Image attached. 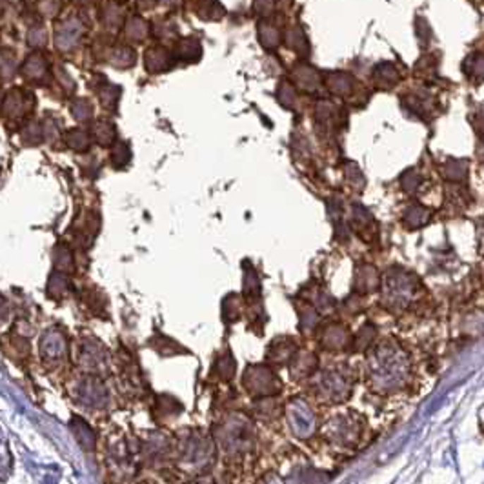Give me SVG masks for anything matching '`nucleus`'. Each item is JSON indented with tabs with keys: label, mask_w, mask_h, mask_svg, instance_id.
I'll list each match as a JSON object with an SVG mask.
<instances>
[{
	"label": "nucleus",
	"mask_w": 484,
	"mask_h": 484,
	"mask_svg": "<svg viewBox=\"0 0 484 484\" xmlns=\"http://www.w3.org/2000/svg\"><path fill=\"white\" fill-rule=\"evenodd\" d=\"M317 370V357L311 353H301L295 355V359L291 361V375L295 379H304L310 377L311 373H315Z\"/></svg>",
	"instance_id": "17"
},
{
	"label": "nucleus",
	"mask_w": 484,
	"mask_h": 484,
	"mask_svg": "<svg viewBox=\"0 0 484 484\" xmlns=\"http://www.w3.org/2000/svg\"><path fill=\"white\" fill-rule=\"evenodd\" d=\"M298 317H301V328L304 332H311L319 325V311H317V308H311L308 304L298 310Z\"/></svg>",
	"instance_id": "28"
},
{
	"label": "nucleus",
	"mask_w": 484,
	"mask_h": 484,
	"mask_svg": "<svg viewBox=\"0 0 484 484\" xmlns=\"http://www.w3.org/2000/svg\"><path fill=\"white\" fill-rule=\"evenodd\" d=\"M260 42H262L264 48H275L277 44H279V31H277V28L268 24V22L260 24Z\"/></svg>",
	"instance_id": "33"
},
{
	"label": "nucleus",
	"mask_w": 484,
	"mask_h": 484,
	"mask_svg": "<svg viewBox=\"0 0 484 484\" xmlns=\"http://www.w3.org/2000/svg\"><path fill=\"white\" fill-rule=\"evenodd\" d=\"M200 53H202V49H200V44L197 40L186 39L179 44V56L184 61H199Z\"/></svg>",
	"instance_id": "29"
},
{
	"label": "nucleus",
	"mask_w": 484,
	"mask_h": 484,
	"mask_svg": "<svg viewBox=\"0 0 484 484\" xmlns=\"http://www.w3.org/2000/svg\"><path fill=\"white\" fill-rule=\"evenodd\" d=\"M159 411L164 417H177L179 411H182V404L173 397L164 395V397H159Z\"/></svg>",
	"instance_id": "36"
},
{
	"label": "nucleus",
	"mask_w": 484,
	"mask_h": 484,
	"mask_svg": "<svg viewBox=\"0 0 484 484\" xmlns=\"http://www.w3.org/2000/svg\"><path fill=\"white\" fill-rule=\"evenodd\" d=\"M44 138H46V135H44V124H39V122H30L24 128V131H22V140L30 144V146H37V144L42 143Z\"/></svg>",
	"instance_id": "25"
},
{
	"label": "nucleus",
	"mask_w": 484,
	"mask_h": 484,
	"mask_svg": "<svg viewBox=\"0 0 484 484\" xmlns=\"http://www.w3.org/2000/svg\"><path fill=\"white\" fill-rule=\"evenodd\" d=\"M28 40H30L31 46H42L46 42V33H44L42 28H33V30H30Z\"/></svg>",
	"instance_id": "43"
},
{
	"label": "nucleus",
	"mask_w": 484,
	"mask_h": 484,
	"mask_svg": "<svg viewBox=\"0 0 484 484\" xmlns=\"http://www.w3.org/2000/svg\"><path fill=\"white\" fill-rule=\"evenodd\" d=\"M348 341H350L348 332L339 325H329L320 332V344L328 350H341L348 344Z\"/></svg>",
	"instance_id": "13"
},
{
	"label": "nucleus",
	"mask_w": 484,
	"mask_h": 484,
	"mask_svg": "<svg viewBox=\"0 0 484 484\" xmlns=\"http://www.w3.org/2000/svg\"><path fill=\"white\" fill-rule=\"evenodd\" d=\"M40 9H42V13H46L48 17H52V15H55L59 9H61V0H44L42 6H40Z\"/></svg>",
	"instance_id": "44"
},
{
	"label": "nucleus",
	"mask_w": 484,
	"mask_h": 484,
	"mask_svg": "<svg viewBox=\"0 0 484 484\" xmlns=\"http://www.w3.org/2000/svg\"><path fill=\"white\" fill-rule=\"evenodd\" d=\"M53 262H55V270L64 273L73 272V253L66 244H59L55 248V255H53Z\"/></svg>",
	"instance_id": "23"
},
{
	"label": "nucleus",
	"mask_w": 484,
	"mask_h": 484,
	"mask_svg": "<svg viewBox=\"0 0 484 484\" xmlns=\"http://www.w3.org/2000/svg\"><path fill=\"white\" fill-rule=\"evenodd\" d=\"M33 106V95L22 90H11L4 97V115L6 117L17 119L22 117L28 109Z\"/></svg>",
	"instance_id": "11"
},
{
	"label": "nucleus",
	"mask_w": 484,
	"mask_h": 484,
	"mask_svg": "<svg viewBox=\"0 0 484 484\" xmlns=\"http://www.w3.org/2000/svg\"><path fill=\"white\" fill-rule=\"evenodd\" d=\"M181 461L186 466L206 470L213 461V444L206 435L200 432L188 433L186 439L181 441Z\"/></svg>",
	"instance_id": "2"
},
{
	"label": "nucleus",
	"mask_w": 484,
	"mask_h": 484,
	"mask_svg": "<svg viewBox=\"0 0 484 484\" xmlns=\"http://www.w3.org/2000/svg\"><path fill=\"white\" fill-rule=\"evenodd\" d=\"M119 87L117 86H106L100 90V102L106 106L108 109L115 108V104L119 100Z\"/></svg>",
	"instance_id": "39"
},
{
	"label": "nucleus",
	"mask_w": 484,
	"mask_h": 484,
	"mask_svg": "<svg viewBox=\"0 0 484 484\" xmlns=\"http://www.w3.org/2000/svg\"><path fill=\"white\" fill-rule=\"evenodd\" d=\"M253 435H255L253 424L250 423V419L242 417V415L228 417L217 428V442L229 455L248 452L251 448V444H253Z\"/></svg>",
	"instance_id": "1"
},
{
	"label": "nucleus",
	"mask_w": 484,
	"mask_h": 484,
	"mask_svg": "<svg viewBox=\"0 0 484 484\" xmlns=\"http://www.w3.org/2000/svg\"><path fill=\"white\" fill-rule=\"evenodd\" d=\"M144 66H146L147 71H152V73L166 71V69L171 66V55H169L164 48L147 49L146 55H144Z\"/></svg>",
	"instance_id": "15"
},
{
	"label": "nucleus",
	"mask_w": 484,
	"mask_h": 484,
	"mask_svg": "<svg viewBox=\"0 0 484 484\" xmlns=\"http://www.w3.org/2000/svg\"><path fill=\"white\" fill-rule=\"evenodd\" d=\"M317 388H319V394L329 401H344L351 392L350 380L337 370H328V372L320 373L319 379H317Z\"/></svg>",
	"instance_id": "7"
},
{
	"label": "nucleus",
	"mask_w": 484,
	"mask_h": 484,
	"mask_svg": "<svg viewBox=\"0 0 484 484\" xmlns=\"http://www.w3.org/2000/svg\"><path fill=\"white\" fill-rule=\"evenodd\" d=\"M71 115H73L77 121H87L93 115V109H91V104L84 99H78L71 104Z\"/></svg>",
	"instance_id": "37"
},
{
	"label": "nucleus",
	"mask_w": 484,
	"mask_h": 484,
	"mask_svg": "<svg viewBox=\"0 0 484 484\" xmlns=\"http://www.w3.org/2000/svg\"><path fill=\"white\" fill-rule=\"evenodd\" d=\"M66 143L75 152H87L90 150V135L83 130H73L66 135Z\"/></svg>",
	"instance_id": "26"
},
{
	"label": "nucleus",
	"mask_w": 484,
	"mask_h": 484,
	"mask_svg": "<svg viewBox=\"0 0 484 484\" xmlns=\"http://www.w3.org/2000/svg\"><path fill=\"white\" fill-rule=\"evenodd\" d=\"M244 294H246V298L250 301V304H259L260 298V282H259V275L250 264L244 268Z\"/></svg>",
	"instance_id": "18"
},
{
	"label": "nucleus",
	"mask_w": 484,
	"mask_h": 484,
	"mask_svg": "<svg viewBox=\"0 0 484 484\" xmlns=\"http://www.w3.org/2000/svg\"><path fill=\"white\" fill-rule=\"evenodd\" d=\"M288 46L297 53L308 52V40H306V37H304L301 28H294V30H290V33H288Z\"/></svg>",
	"instance_id": "34"
},
{
	"label": "nucleus",
	"mask_w": 484,
	"mask_h": 484,
	"mask_svg": "<svg viewBox=\"0 0 484 484\" xmlns=\"http://www.w3.org/2000/svg\"><path fill=\"white\" fill-rule=\"evenodd\" d=\"M328 86L329 90L339 93V95H344L351 90V78L344 73H335L328 77Z\"/></svg>",
	"instance_id": "32"
},
{
	"label": "nucleus",
	"mask_w": 484,
	"mask_h": 484,
	"mask_svg": "<svg viewBox=\"0 0 484 484\" xmlns=\"http://www.w3.org/2000/svg\"><path fill=\"white\" fill-rule=\"evenodd\" d=\"M22 73L30 80H42L48 73V66H46V61L40 55H31L26 61V64H24V68H22Z\"/></svg>",
	"instance_id": "20"
},
{
	"label": "nucleus",
	"mask_w": 484,
	"mask_h": 484,
	"mask_svg": "<svg viewBox=\"0 0 484 484\" xmlns=\"http://www.w3.org/2000/svg\"><path fill=\"white\" fill-rule=\"evenodd\" d=\"M69 288V281H68V273L64 272H59V270H55V272L49 275V281H48V295L53 298H59L62 297V295L66 294V290Z\"/></svg>",
	"instance_id": "22"
},
{
	"label": "nucleus",
	"mask_w": 484,
	"mask_h": 484,
	"mask_svg": "<svg viewBox=\"0 0 484 484\" xmlns=\"http://www.w3.org/2000/svg\"><path fill=\"white\" fill-rule=\"evenodd\" d=\"M91 133H93V137H95V140L100 146H111V144L117 140V130H115V126L108 121L95 122L93 128H91Z\"/></svg>",
	"instance_id": "19"
},
{
	"label": "nucleus",
	"mask_w": 484,
	"mask_h": 484,
	"mask_svg": "<svg viewBox=\"0 0 484 484\" xmlns=\"http://www.w3.org/2000/svg\"><path fill=\"white\" fill-rule=\"evenodd\" d=\"M40 353L46 361H62L68 353L66 337L56 328L48 329L40 339Z\"/></svg>",
	"instance_id": "9"
},
{
	"label": "nucleus",
	"mask_w": 484,
	"mask_h": 484,
	"mask_svg": "<svg viewBox=\"0 0 484 484\" xmlns=\"http://www.w3.org/2000/svg\"><path fill=\"white\" fill-rule=\"evenodd\" d=\"M255 8L257 11H260L262 15L270 13L273 8V0H255Z\"/></svg>",
	"instance_id": "45"
},
{
	"label": "nucleus",
	"mask_w": 484,
	"mask_h": 484,
	"mask_svg": "<svg viewBox=\"0 0 484 484\" xmlns=\"http://www.w3.org/2000/svg\"><path fill=\"white\" fill-rule=\"evenodd\" d=\"M111 160H113V164H115V168H124V166L130 164V160H131L130 146H128L126 143L115 144L113 153H111Z\"/></svg>",
	"instance_id": "30"
},
{
	"label": "nucleus",
	"mask_w": 484,
	"mask_h": 484,
	"mask_svg": "<svg viewBox=\"0 0 484 484\" xmlns=\"http://www.w3.org/2000/svg\"><path fill=\"white\" fill-rule=\"evenodd\" d=\"M78 359L84 370L91 373H100L108 368V351L100 342L93 341V339L84 341Z\"/></svg>",
	"instance_id": "8"
},
{
	"label": "nucleus",
	"mask_w": 484,
	"mask_h": 484,
	"mask_svg": "<svg viewBox=\"0 0 484 484\" xmlns=\"http://www.w3.org/2000/svg\"><path fill=\"white\" fill-rule=\"evenodd\" d=\"M75 397H77V402H80L83 406L97 408V410L106 408L109 402L108 388H106L102 380L95 375L87 377L83 382H78Z\"/></svg>",
	"instance_id": "5"
},
{
	"label": "nucleus",
	"mask_w": 484,
	"mask_h": 484,
	"mask_svg": "<svg viewBox=\"0 0 484 484\" xmlns=\"http://www.w3.org/2000/svg\"><path fill=\"white\" fill-rule=\"evenodd\" d=\"M355 281H357L355 282V288H357V290L370 291L377 286V275L372 268H364V270H361Z\"/></svg>",
	"instance_id": "31"
},
{
	"label": "nucleus",
	"mask_w": 484,
	"mask_h": 484,
	"mask_svg": "<svg viewBox=\"0 0 484 484\" xmlns=\"http://www.w3.org/2000/svg\"><path fill=\"white\" fill-rule=\"evenodd\" d=\"M84 26L83 22L78 20L77 17H69L66 20H62L55 31V42L56 48L62 49V52H68L78 42L80 35H83Z\"/></svg>",
	"instance_id": "10"
},
{
	"label": "nucleus",
	"mask_w": 484,
	"mask_h": 484,
	"mask_svg": "<svg viewBox=\"0 0 484 484\" xmlns=\"http://www.w3.org/2000/svg\"><path fill=\"white\" fill-rule=\"evenodd\" d=\"M295 80L298 83V86L308 91H313L319 86V75H317L315 69L308 68V66H301V68L295 69Z\"/></svg>",
	"instance_id": "24"
},
{
	"label": "nucleus",
	"mask_w": 484,
	"mask_h": 484,
	"mask_svg": "<svg viewBox=\"0 0 484 484\" xmlns=\"http://www.w3.org/2000/svg\"><path fill=\"white\" fill-rule=\"evenodd\" d=\"M394 351L380 348L372 357V375L375 385L394 386L402 377L401 357H394Z\"/></svg>",
	"instance_id": "4"
},
{
	"label": "nucleus",
	"mask_w": 484,
	"mask_h": 484,
	"mask_svg": "<svg viewBox=\"0 0 484 484\" xmlns=\"http://www.w3.org/2000/svg\"><path fill=\"white\" fill-rule=\"evenodd\" d=\"M242 315V298L238 295H228L222 301V317L226 322H237Z\"/></svg>",
	"instance_id": "21"
},
{
	"label": "nucleus",
	"mask_w": 484,
	"mask_h": 484,
	"mask_svg": "<svg viewBox=\"0 0 484 484\" xmlns=\"http://www.w3.org/2000/svg\"><path fill=\"white\" fill-rule=\"evenodd\" d=\"M297 355V344L290 337H279L270 344L268 361L275 364H288L295 359Z\"/></svg>",
	"instance_id": "12"
},
{
	"label": "nucleus",
	"mask_w": 484,
	"mask_h": 484,
	"mask_svg": "<svg viewBox=\"0 0 484 484\" xmlns=\"http://www.w3.org/2000/svg\"><path fill=\"white\" fill-rule=\"evenodd\" d=\"M109 62L115 68H130L135 64V52L130 48H117L109 56Z\"/></svg>",
	"instance_id": "27"
},
{
	"label": "nucleus",
	"mask_w": 484,
	"mask_h": 484,
	"mask_svg": "<svg viewBox=\"0 0 484 484\" xmlns=\"http://www.w3.org/2000/svg\"><path fill=\"white\" fill-rule=\"evenodd\" d=\"M128 35H130L131 39H144V35H146V24H144L140 18H133V20L130 22V30H128Z\"/></svg>",
	"instance_id": "42"
},
{
	"label": "nucleus",
	"mask_w": 484,
	"mask_h": 484,
	"mask_svg": "<svg viewBox=\"0 0 484 484\" xmlns=\"http://www.w3.org/2000/svg\"><path fill=\"white\" fill-rule=\"evenodd\" d=\"M329 433H332V439L339 444H351L355 441V428L353 424L346 417H339L337 421H333L332 426H329Z\"/></svg>",
	"instance_id": "16"
},
{
	"label": "nucleus",
	"mask_w": 484,
	"mask_h": 484,
	"mask_svg": "<svg viewBox=\"0 0 484 484\" xmlns=\"http://www.w3.org/2000/svg\"><path fill=\"white\" fill-rule=\"evenodd\" d=\"M288 423H290L291 432L301 439H306L315 432V415L308 406L306 401L295 399L288 406Z\"/></svg>",
	"instance_id": "6"
},
{
	"label": "nucleus",
	"mask_w": 484,
	"mask_h": 484,
	"mask_svg": "<svg viewBox=\"0 0 484 484\" xmlns=\"http://www.w3.org/2000/svg\"><path fill=\"white\" fill-rule=\"evenodd\" d=\"M279 100H281L282 106H286V108H291L295 104V91L294 87H291V84L288 83H282L281 87H279Z\"/></svg>",
	"instance_id": "41"
},
{
	"label": "nucleus",
	"mask_w": 484,
	"mask_h": 484,
	"mask_svg": "<svg viewBox=\"0 0 484 484\" xmlns=\"http://www.w3.org/2000/svg\"><path fill=\"white\" fill-rule=\"evenodd\" d=\"M152 346L155 348L157 351H159L160 355H164V357L175 355L177 351H184V348H182V346H179L177 342H173L171 339H160L159 344H157L155 341H152Z\"/></svg>",
	"instance_id": "38"
},
{
	"label": "nucleus",
	"mask_w": 484,
	"mask_h": 484,
	"mask_svg": "<svg viewBox=\"0 0 484 484\" xmlns=\"http://www.w3.org/2000/svg\"><path fill=\"white\" fill-rule=\"evenodd\" d=\"M244 388L255 397H273L281 392V380L266 366H250L244 373Z\"/></svg>",
	"instance_id": "3"
},
{
	"label": "nucleus",
	"mask_w": 484,
	"mask_h": 484,
	"mask_svg": "<svg viewBox=\"0 0 484 484\" xmlns=\"http://www.w3.org/2000/svg\"><path fill=\"white\" fill-rule=\"evenodd\" d=\"M217 372L224 380H229L235 375V359L229 353H224L217 361Z\"/></svg>",
	"instance_id": "35"
},
{
	"label": "nucleus",
	"mask_w": 484,
	"mask_h": 484,
	"mask_svg": "<svg viewBox=\"0 0 484 484\" xmlns=\"http://www.w3.org/2000/svg\"><path fill=\"white\" fill-rule=\"evenodd\" d=\"M255 410H257V413L262 415L264 419H272V417H275V413H277V404H275V401H272V399L260 397V402H257Z\"/></svg>",
	"instance_id": "40"
},
{
	"label": "nucleus",
	"mask_w": 484,
	"mask_h": 484,
	"mask_svg": "<svg viewBox=\"0 0 484 484\" xmlns=\"http://www.w3.org/2000/svg\"><path fill=\"white\" fill-rule=\"evenodd\" d=\"M69 424H71V432H73L78 446L84 452H93L95 449V433L90 428V424L84 419H80V417H73Z\"/></svg>",
	"instance_id": "14"
}]
</instances>
